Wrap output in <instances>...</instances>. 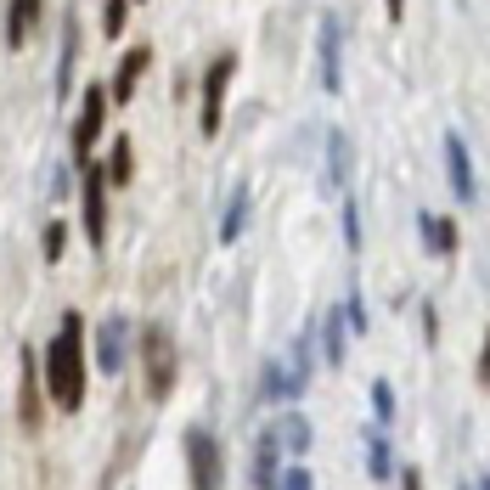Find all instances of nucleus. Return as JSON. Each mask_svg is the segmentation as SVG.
Here are the masks:
<instances>
[{"label":"nucleus","mask_w":490,"mask_h":490,"mask_svg":"<svg viewBox=\"0 0 490 490\" xmlns=\"http://www.w3.org/2000/svg\"><path fill=\"white\" fill-rule=\"evenodd\" d=\"M40 367H46L51 401L62 412H79L85 406V316L79 310H62V327H57V339L46 344Z\"/></svg>","instance_id":"obj_1"},{"label":"nucleus","mask_w":490,"mask_h":490,"mask_svg":"<svg viewBox=\"0 0 490 490\" xmlns=\"http://www.w3.org/2000/svg\"><path fill=\"white\" fill-rule=\"evenodd\" d=\"M141 367H147V395L170 401L175 395V339H170L163 321L141 327Z\"/></svg>","instance_id":"obj_2"},{"label":"nucleus","mask_w":490,"mask_h":490,"mask_svg":"<svg viewBox=\"0 0 490 490\" xmlns=\"http://www.w3.org/2000/svg\"><path fill=\"white\" fill-rule=\"evenodd\" d=\"M186 468H192V490H220L225 456H220V440L209 429H186Z\"/></svg>","instance_id":"obj_3"},{"label":"nucleus","mask_w":490,"mask_h":490,"mask_svg":"<svg viewBox=\"0 0 490 490\" xmlns=\"http://www.w3.org/2000/svg\"><path fill=\"white\" fill-rule=\"evenodd\" d=\"M79 209H85V237H90V248H102V243H108V163H85Z\"/></svg>","instance_id":"obj_4"},{"label":"nucleus","mask_w":490,"mask_h":490,"mask_svg":"<svg viewBox=\"0 0 490 490\" xmlns=\"http://www.w3.org/2000/svg\"><path fill=\"white\" fill-rule=\"evenodd\" d=\"M108 85H85V102H79V113H74V158L85 163V152L102 141V124H108Z\"/></svg>","instance_id":"obj_5"},{"label":"nucleus","mask_w":490,"mask_h":490,"mask_svg":"<svg viewBox=\"0 0 490 490\" xmlns=\"http://www.w3.org/2000/svg\"><path fill=\"white\" fill-rule=\"evenodd\" d=\"M316 62H321V90L339 96L344 90V23L327 12L321 17V35H316Z\"/></svg>","instance_id":"obj_6"},{"label":"nucleus","mask_w":490,"mask_h":490,"mask_svg":"<svg viewBox=\"0 0 490 490\" xmlns=\"http://www.w3.org/2000/svg\"><path fill=\"white\" fill-rule=\"evenodd\" d=\"M40 355L35 344H23V378H17V422H23V434H40V422H46V406H40Z\"/></svg>","instance_id":"obj_7"},{"label":"nucleus","mask_w":490,"mask_h":490,"mask_svg":"<svg viewBox=\"0 0 490 490\" xmlns=\"http://www.w3.org/2000/svg\"><path fill=\"white\" fill-rule=\"evenodd\" d=\"M237 74V51H220L209 62V74H203V136H220V108H225V85H232Z\"/></svg>","instance_id":"obj_8"},{"label":"nucleus","mask_w":490,"mask_h":490,"mask_svg":"<svg viewBox=\"0 0 490 490\" xmlns=\"http://www.w3.org/2000/svg\"><path fill=\"white\" fill-rule=\"evenodd\" d=\"M124 361H130V316H108L102 327H96V367L119 378Z\"/></svg>","instance_id":"obj_9"},{"label":"nucleus","mask_w":490,"mask_h":490,"mask_svg":"<svg viewBox=\"0 0 490 490\" xmlns=\"http://www.w3.org/2000/svg\"><path fill=\"white\" fill-rule=\"evenodd\" d=\"M305 383H310V372H305L299 361H293V355H282V361H266V378H259L266 401H276V406L299 401V395H305Z\"/></svg>","instance_id":"obj_10"},{"label":"nucleus","mask_w":490,"mask_h":490,"mask_svg":"<svg viewBox=\"0 0 490 490\" xmlns=\"http://www.w3.org/2000/svg\"><path fill=\"white\" fill-rule=\"evenodd\" d=\"M445 181L456 192V203H474L479 198V181H474V158H468V141L445 130Z\"/></svg>","instance_id":"obj_11"},{"label":"nucleus","mask_w":490,"mask_h":490,"mask_svg":"<svg viewBox=\"0 0 490 490\" xmlns=\"http://www.w3.org/2000/svg\"><path fill=\"white\" fill-rule=\"evenodd\" d=\"M259 440H271L282 456H305L310 451V417H299V412H282L276 422H266V434H259Z\"/></svg>","instance_id":"obj_12"},{"label":"nucleus","mask_w":490,"mask_h":490,"mask_svg":"<svg viewBox=\"0 0 490 490\" xmlns=\"http://www.w3.org/2000/svg\"><path fill=\"white\" fill-rule=\"evenodd\" d=\"M74 62H79V12L62 17V51H57V102H68L74 96Z\"/></svg>","instance_id":"obj_13"},{"label":"nucleus","mask_w":490,"mask_h":490,"mask_svg":"<svg viewBox=\"0 0 490 490\" xmlns=\"http://www.w3.org/2000/svg\"><path fill=\"white\" fill-rule=\"evenodd\" d=\"M152 68V46H136L130 51L124 62H119V74H113V85H108V96L113 102H130V96H136V85H141V74Z\"/></svg>","instance_id":"obj_14"},{"label":"nucleus","mask_w":490,"mask_h":490,"mask_svg":"<svg viewBox=\"0 0 490 490\" xmlns=\"http://www.w3.org/2000/svg\"><path fill=\"white\" fill-rule=\"evenodd\" d=\"M349 175H355V147H349L344 130H333L327 136V192H344Z\"/></svg>","instance_id":"obj_15"},{"label":"nucleus","mask_w":490,"mask_h":490,"mask_svg":"<svg viewBox=\"0 0 490 490\" xmlns=\"http://www.w3.org/2000/svg\"><path fill=\"white\" fill-rule=\"evenodd\" d=\"M417 232H422V248H429L434 259H451V254H456V220H445V214H417Z\"/></svg>","instance_id":"obj_16"},{"label":"nucleus","mask_w":490,"mask_h":490,"mask_svg":"<svg viewBox=\"0 0 490 490\" xmlns=\"http://www.w3.org/2000/svg\"><path fill=\"white\" fill-rule=\"evenodd\" d=\"M35 17H40V0H12V6H6V51H23Z\"/></svg>","instance_id":"obj_17"},{"label":"nucleus","mask_w":490,"mask_h":490,"mask_svg":"<svg viewBox=\"0 0 490 490\" xmlns=\"http://www.w3.org/2000/svg\"><path fill=\"white\" fill-rule=\"evenodd\" d=\"M344 310H327L321 316V327H316V333H321V355H327V367H344Z\"/></svg>","instance_id":"obj_18"},{"label":"nucleus","mask_w":490,"mask_h":490,"mask_svg":"<svg viewBox=\"0 0 490 490\" xmlns=\"http://www.w3.org/2000/svg\"><path fill=\"white\" fill-rule=\"evenodd\" d=\"M136 181V147L130 136H113V152H108V186H130Z\"/></svg>","instance_id":"obj_19"},{"label":"nucleus","mask_w":490,"mask_h":490,"mask_svg":"<svg viewBox=\"0 0 490 490\" xmlns=\"http://www.w3.org/2000/svg\"><path fill=\"white\" fill-rule=\"evenodd\" d=\"M248 225V186H237L232 198H225V214H220V243H237Z\"/></svg>","instance_id":"obj_20"},{"label":"nucleus","mask_w":490,"mask_h":490,"mask_svg":"<svg viewBox=\"0 0 490 490\" xmlns=\"http://www.w3.org/2000/svg\"><path fill=\"white\" fill-rule=\"evenodd\" d=\"M367 474L372 479H395V445H389L378 429L367 434Z\"/></svg>","instance_id":"obj_21"},{"label":"nucleus","mask_w":490,"mask_h":490,"mask_svg":"<svg viewBox=\"0 0 490 490\" xmlns=\"http://www.w3.org/2000/svg\"><path fill=\"white\" fill-rule=\"evenodd\" d=\"M276 479H282V451H276L271 440H259V456H254V485H259V490H276Z\"/></svg>","instance_id":"obj_22"},{"label":"nucleus","mask_w":490,"mask_h":490,"mask_svg":"<svg viewBox=\"0 0 490 490\" xmlns=\"http://www.w3.org/2000/svg\"><path fill=\"white\" fill-rule=\"evenodd\" d=\"M40 248H46V266H57V259H62V248H68V225H62V220H46Z\"/></svg>","instance_id":"obj_23"},{"label":"nucleus","mask_w":490,"mask_h":490,"mask_svg":"<svg viewBox=\"0 0 490 490\" xmlns=\"http://www.w3.org/2000/svg\"><path fill=\"white\" fill-rule=\"evenodd\" d=\"M344 321L355 327V339H361L367 327H372V316H367V299H361V287H355V282H349V299H344Z\"/></svg>","instance_id":"obj_24"},{"label":"nucleus","mask_w":490,"mask_h":490,"mask_svg":"<svg viewBox=\"0 0 490 490\" xmlns=\"http://www.w3.org/2000/svg\"><path fill=\"white\" fill-rule=\"evenodd\" d=\"M372 412H378V422H395V417H401V406H395V389H389V378H378V383H372Z\"/></svg>","instance_id":"obj_25"},{"label":"nucleus","mask_w":490,"mask_h":490,"mask_svg":"<svg viewBox=\"0 0 490 490\" xmlns=\"http://www.w3.org/2000/svg\"><path fill=\"white\" fill-rule=\"evenodd\" d=\"M130 6H136V0H108V6H102V35H108V40H119V35H124Z\"/></svg>","instance_id":"obj_26"},{"label":"nucleus","mask_w":490,"mask_h":490,"mask_svg":"<svg viewBox=\"0 0 490 490\" xmlns=\"http://www.w3.org/2000/svg\"><path fill=\"white\" fill-rule=\"evenodd\" d=\"M344 248L361 254V203L355 198H344Z\"/></svg>","instance_id":"obj_27"},{"label":"nucleus","mask_w":490,"mask_h":490,"mask_svg":"<svg viewBox=\"0 0 490 490\" xmlns=\"http://www.w3.org/2000/svg\"><path fill=\"white\" fill-rule=\"evenodd\" d=\"M276 490H316V479H310V468H287L276 479Z\"/></svg>","instance_id":"obj_28"},{"label":"nucleus","mask_w":490,"mask_h":490,"mask_svg":"<svg viewBox=\"0 0 490 490\" xmlns=\"http://www.w3.org/2000/svg\"><path fill=\"white\" fill-rule=\"evenodd\" d=\"M422 339H429V344L440 339V310L434 305H422Z\"/></svg>","instance_id":"obj_29"},{"label":"nucleus","mask_w":490,"mask_h":490,"mask_svg":"<svg viewBox=\"0 0 490 490\" xmlns=\"http://www.w3.org/2000/svg\"><path fill=\"white\" fill-rule=\"evenodd\" d=\"M46 192H51V198H68V170H62V163L51 170V186H46Z\"/></svg>","instance_id":"obj_30"},{"label":"nucleus","mask_w":490,"mask_h":490,"mask_svg":"<svg viewBox=\"0 0 490 490\" xmlns=\"http://www.w3.org/2000/svg\"><path fill=\"white\" fill-rule=\"evenodd\" d=\"M479 383L490 389V333H485V349H479Z\"/></svg>","instance_id":"obj_31"},{"label":"nucleus","mask_w":490,"mask_h":490,"mask_svg":"<svg viewBox=\"0 0 490 490\" xmlns=\"http://www.w3.org/2000/svg\"><path fill=\"white\" fill-rule=\"evenodd\" d=\"M401 490H422V474L417 468H401Z\"/></svg>","instance_id":"obj_32"},{"label":"nucleus","mask_w":490,"mask_h":490,"mask_svg":"<svg viewBox=\"0 0 490 490\" xmlns=\"http://www.w3.org/2000/svg\"><path fill=\"white\" fill-rule=\"evenodd\" d=\"M383 12H389V23H401V12H406V0H383Z\"/></svg>","instance_id":"obj_33"},{"label":"nucleus","mask_w":490,"mask_h":490,"mask_svg":"<svg viewBox=\"0 0 490 490\" xmlns=\"http://www.w3.org/2000/svg\"><path fill=\"white\" fill-rule=\"evenodd\" d=\"M474 490H490V474H479V479H474Z\"/></svg>","instance_id":"obj_34"}]
</instances>
